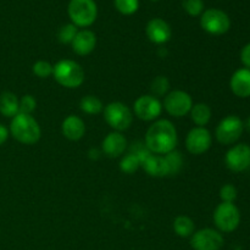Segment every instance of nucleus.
<instances>
[{"label":"nucleus","instance_id":"obj_31","mask_svg":"<svg viewBox=\"0 0 250 250\" xmlns=\"http://www.w3.org/2000/svg\"><path fill=\"white\" fill-rule=\"evenodd\" d=\"M37 102L32 95H23L20 100V112L21 114L31 115L36 110Z\"/></svg>","mask_w":250,"mask_h":250},{"label":"nucleus","instance_id":"obj_34","mask_svg":"<svg viewBox=\"0 0 250 250\" xmlns=\"http://www.w3.org/2000/svg\"><path fill=\"white\" fill-rule=\"evenodd\" d=\"M7 137H9V131L4 125L0 124V146H2L7 141Z\"/></svg>","mask_w":250,"mask_h":250},{"label":"nucleus","instance_id":"obj_21","mask_svg":"<svg viewBox=\"0 0 250 250\" xmlns=\"http://www.w3.org/2000/svg\"><path fill=\"white\" fill-rule=\"evenodd\" d=\"M190 117L198 127H204L205 125L209 124L210 119H211V109L209 107V105L204 104V103L195 104L190 110Z\"/></svg>","mask_w":250,"mask_h":250},{"label":"nucleus","instance_id":"obj_19","mask_svg":"<svg viewBox=\"0 0 250 250\" xmlns=\"http://www.w3.org/2000/svg\"><path fill=\"white\" fill-rule=\"evenodd\" d=\"M141 166L148 175L153 176V177H165V176H168V167L167 164H166L165 156L150 154L142 163Z\"/></svg>","mask_w":250,"mask_h":250},{"label":"nucleus","instance_id":"obj_7","mask_svg":"<svg viewBox=\"0 0 250 250\" xmlns=\"http://www.w3.org/2000/svg\"><path fill=\"white\" fill-rule=\"evenodd\" d=\"M200 26L205 32L215 36L226 33L231 27V21L226 12L219 9H209L203 12Z\"/></svg>","mask_w":250,"mask_h":250},{"label":"nucleus","instance_id":"obj_30","mask_svg":"<svg viewBox=\"0 0 250 250\" xmlns=\"http://www.w3.org/2000/svg\"><path fill=\"white\" fill-rule=\"evenodd\" d=\"M53 70L54 66L50 62H48V61H37L33 65V73L36 76H38L39 78H46L49 76H51L53 75Z\"/></svg>","mask_w":250,"mask_h":250},{"label":"nucleus","instance_id":"obj_17","mask_svg":"<svg viewBox=\"0 0 250 250\" xmlns=\"http://www.w3.org/2000/svg\"><path fill=\"white\" fill-rule=\"evenodd\" d=\"M231 89L239 98L250 97V70L241 68L236 71L231 78Z\"/></svg>","mask_w":250,"mask_h":250},{"label":"nucleus","instance_id":"obj_35","mask_svg":"<svg viewBox=\"0 0 250 250\" xmlns=\"http://www.w3.org/2000/svg\"><path fill=\"white\" fill-rule=\"evenodd\" d=\"M246 127H247V129H248V131L250 132V117L248 120H247V122H246Z\"/></svg>","mask_w":250,"mask_h":250},{"label":"nucleus","instance_id":"obj_15","mask_svg":"<svg viewBox=\"0 0 250 250\" xmlns=\"http://www.w3.org/2000/svg\"><path fill=\"white\" fill-rule=\"evenodd\" d=\"M127 149V141L120 132H111L103 141V150L109 158H119Z\"/></svg>","mask_w":250,"mask_h":250},{"label":"nucleus","instance_id":"obj_5","mask_svg":"<svg viewBox=\"0 0 250 250\" xmlns=\"http://www.w3.org/2000/svg\"><path fill=\"white\" fill-rule=\"evenodd\" d=\"M104 119L110 127L116 132L126 131L129 128L133 120L131 110L124 103L114 102L110 103L104 109Z\"/></svg>","mask_w":250,"mask_h":250},{"label":"nucleus","instance_id":"obj_9","mask_svg":"<svg viewBox=\"0 0 250 250\" xmlns=\"http://www.w3.org/2000/svg\"><path fill=\"white\" fill-rule=\"evenodd\" d=\"M193 100L188 93L183 90H173L168 93L164 99V107L166 111L175 117H182L190 112Z\"/></svg>","mask_w":250,"mask_h":250},{"label":"nucleus","instance_id":"obj_1","mask_svg":"<svg viewBox=\"0 0 250 250\" xmlns=\"http://www.w3.org/2000/svg\"><path fill=\"white\" fill-rule=\"evenodd\" d=\"M178 137L175 126L168 120L154 122L146 133V146L153 154H167L175 150Z\"/></svg>","mask_w":250,"mask_h":250},{"label":"nucleus","instance_id":"obj_22","mask_svg":"<svg viewBox=\"0 0 250 250\" xmlns=\"http://www.w3.org/2000/svg\"><path fill=\"white\" fill-rule=\"evenodd\" d=\"M173 229L180 237H189L194 232V222L190 217L181 215L177 216L173 221Z\"/></svg>","mask_w":250,"mask_h":250},{"label":"nucleus","instance_id":"obj_23","mask_svg":"<svg viewBox=\"0 0 250 250\" xmlns=\"http://www.w3.org/2000/svg\"><path fill=\"white\" fill-rule=\"evenodd\" d=\"M81 110L85 114L95 115L99 114L103 110V103L99 98L94 97V95H85L81 100Z\"/></svg>","mask_w":250,"mask_h":250},{"label":"nucleus","instance_id":"obj_3","mask_svg":"<svg viewBox=\"0 0 250 250\" xmlns=\"http://www.w3.org/2000/svg\"><path fill=\"white\" fill-rule=\"evenodd\" d=\"M53 76L56 82L66 88H78L84 82V71L72 60H61L54 66Z\"/></svg>","mask_w":250,"mask_h":250},{"label":"nucleus","instance_id":"obj_11","mask_svg":"<svg viewBox=\"0 0 250 250\" xmlns=\"http://www.w3.org/2000/svg\"><path fill=\"white\" fill-rule=\"evenodd\" d=\"M163 111V105L158 98L153 95H142L134 103V114L143 121H153L158 119Z\"/></svg>","mask_w":250,"mask_h":250},{"label":"nucleus","instance_id":"obj_20","mask_svg":"<svg viewBox=\"0 0 250 250\" xmlns=\"http://www.w3.org/2000/svg\"><path fill=\"white\" fill-rule=\"evenodd\" d=\"M20 112V100L11 92L0 94V114L5 117H15Z\"/></svg>","mask_w":250,"mask_h":250},{"label":"nucleus","instance_id":"obj_24","mask_svg":"<svg viewBox=\"0 0 250 250\" xmlns=\"http://www.w3.org/2000/svg\"><path fill=\"white\" fill-rule=\"evenodd\" d=\"M165 160L168 167V176L177 175L183 165L182 155H181L180 151L172 150L170 153L165 154Z\"/></svg>","mask_w":250,"mask_h":250},{"label":"nucleus","instance_id":"obj_6","mask_svg":"<svg viewBox=\"0 0 250 250\" xmlns=\"http://www.w3.org/2000/svg\"><path fill=\"white\" fill-rule=\"evenodd\" d=\"M214 222L222 232H233L241 222L239 210L233 203H221L215 209Z\"/></svg>","mask_w":250,"mask_h":250},{"label":"nucleus","instance_id":"obj_18","mask_svg":"<svg viewBox=\"0 0 250 250\" xmlns=\"http://www.w3.org/2000/svg\"><path fill=\"white\" fill-rule=\"evenodd\" d=\"M62 133L70 141H80L85 133V125L82 119L70 115L62 122Z\"/></svg>","mask_w":250,"mask_h":250},{"label":"nucleus","instance_id":"obj_36","mask_svg":"<svg viewBox=\"0 0 250 250\" xmlns=\"http://www.w3.org/2000/svg\"><path fill=\"white\" fill-rule=\"evenodd\" d=\"M155 1H156V0H155Z\"/></svg>","mask_w":250,"mask_h":250},{"label":"nucleus","instance_id":"obj_29","mask_svg":"<svg viewBox=\"0 0 250 250\" xmlns=\"http://www.w3.org/2000/svg\"><path fill=\"white\" fill-rule=\"evenodd\" d=\"M182 6L190 16H199L204 9L203 0H182Z\"/></svg>","mask_w":250,"mask_h":250},{"label":"nucleus","instance_id":"obj_10","mask_svg":"<svg viewBox=\"0 0 250 250\" xmlns=\"http://www.w3.org/2000/svg\"><path fill=\"white\" fill-rule=\"evenodd\" d=\"M190 246L194 250H220L224 246V237L215 229H200L193 234Z\"/></svg>","mask_w":250,"mask_h":250},{"label":"nucleus","instance_id":"obj_27","mask_svg":"<svg viewBox=\"0 0 250 250\" xmlns=\"http://www.w3.org/2000/svg\"><path fill=\"white\" fill-rule=\"evenodd\" d=\"M115 7L122 15H133L139 7V0H114Z\"/></svg>","mask_w":250,"mask_h":250},{"label":"nucleus","instance_id":"obj_25","mask_svg":"<svg viewBox=\"0 0 250 250\" xmlns=\"http://www.w3.org/2000/svg\"><path fill=\"white\" fill-rule=\"evenodd\" d=\"M139 166H141V161L132 153H128L127 155H125L122 158L121 163H120V168H121L122 172L128 173V175L136 172L139 168Z\"/></svg>","mask_w":250,"mask_h":250},{"label":"nucleus","instance_id":"obj_14","mask_svg":"<svg viewBox=\"0 0 250 250\" xmlns=\"http://www.w3.org/2000/svg\"><path fill=\"white\" fill-rule=\"evenodd\" d=\"M146 36L155 44H164L170 41L172 32L171 27L163 19H153L146 24Z\"/></svg>","mask_w":250,"mask_h":250},{"label":"nucleus","instance_id":"obj_13","mask_svg":"<svg viewBox=\"0 0 250 250\" xmlns=\"http://www.w3.org/2000/svg\"><path fill=\"white\" fill-rule=\"evenodd\" d=\"M226 165L234 172H242L250 166V146L238 144L229 149L226 154Z\"/></svg>","mask_w":250,"mask_h":250},{"label":"nucleus","instance_id":"obj_2","mask_svg":"<svg viewBox=\"0 0 250 250\" xmlns=\"http://www.w3.org/2000/svg\"><path fill=\"white\" fill-rule=\"evenodd\" d=\"M10 133L17 142L22 144H34L42 136L41 127L38 122L27 114H19L12 117L10 124Z\"/></svg>","mask_w":250,"mask_h":250},{"label":"nucleus","instance_id":"obj_28","mask_svg":"<svg viewBox=\"0 0 250 250\" xmlns=\"http://www.w3.org/2000/svg\"><path fill=\"white\" fill-rule=\"evenodd\" d=\"M77 32H78L77 27H76L73 23L65 24V26L61 27L60 31H59V41L63 44L72 43V41L75 39Z\"/></svg>","mask_w":250,"mask_h":250},{"label":"nucleus","instance_id":"obj_26","mask_svg":"<svg viewBox=\"0 0 250 250\" xmlns=\"http://www.w3.org/2000/svg\"><path fill=\"white\" fill-rule=\"evenodd\" d=\"M170 89V82L166 77L164 76H158L155 80L151 82V87L150 90L153 93V97L158 98V97H163L167 93V90Z\"/></svg>","mask_w":250,"mask_h":250},{"label":"nucleus","instance_id":"obj_12","mask_svg":"<svg viewBox=\"0 0 250 250\" xmlns=\"http://www.w3.org/2000/svg\"><path fill=\"white\" fill-rule=\"evenodd\" d=\"M186 146L193 155H200L209 150L211 146V134L204 127H195L190 129L186 138Z\"/></svg>","mask_w":250,"mask_h":250},{"label":"nucleus","instance_id":"obj_8","mask_svg":"<svg viewBox=\"0 0 250 250\" xmlns=\"http://www.w3.org/2000/svg\"><path fill=\"white\" fill-rule=\"evenodd\" d=\"M244 124L236 115H229L225 117L216 128V138L220 143L225 146L233 144L241 138L243 133Z\"/></svg>","mask_w":250,"mask_h":250},{"label":"nucleus","instance_id":"obj_16","mask_svg":"<svg viewBox=\"0 0 250 250\" xmlns=\"http://www.w3.org/2000/svg\"><path fill=\"white\" fill-rule=\"evenodd\" d=\"M72 49L78 55H88L94 50L97 45V37L89 29H83L77 32L75 39L72 41Z\"/></svg>","mask_w":250,"mask_h":250},{"label":"nucleus","instance_id":"obj_4","mask_svg":"<svg viewBox=\"0 0 250 250\" xmlns=\"http://www.w3.org/2000/svg\"><path fill=\"white\" fill-rule=\"evenodd\" d=\"M67 11L76 27L90 26L98 16V7L94 0H71Z\"/></svg>","mask_w":250,"mask_h":250},{"label":"nucleus","instance_id":"obj_33","mask_svg":"<svg viewBox=\"0 0 250 250\" xmlns=\"http://www.w3.org/2000/svg\"><path fill=\"white\" fill-rule=\"evenodd\" d=\"M241 60L243 62V65L246 66V68L250 70V43L247 44L241 51Z\"/></svg>","mask_w":250,"mask_h":250},{"label":"nucleus","instance_id":"obj_32","mask_svg":"<svg viewBox=\"0 0 250 250\" xmlns=\"http://www.w3.org/2000/svg\"><path fill=\"white\" fill-rule=\"evenodd\" d=\"M222 203H233L237 198V189L233 185H225L220 190Z\"/></svg>","mask_w":250,"mask_h":250}]
</instances>
